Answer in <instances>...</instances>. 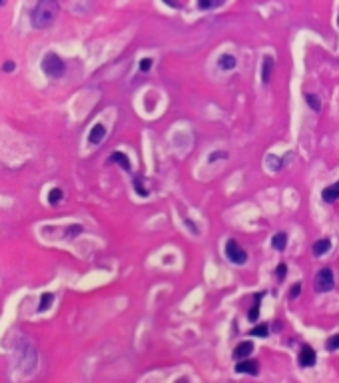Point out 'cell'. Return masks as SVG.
Here are the masks:
<instances>
[{
	"label": "cell",
	"mask_w": 339,
	"mask_h": 383,
	"mask_svg": "<svg viewBox=\"0 0 339 383\" xmlns=\"http://www.w3.org/2000/svg\"><path fill=\"white\" fill-rule=\"evenodd\" d=\"M333 286H335L333 272H331L329 268H323V270H320V272H317V275H315V279H313V288H315V292H320V293L331 292V290H333Z\"/></svg>",
	"instance_id": "3"
},
{
	"label": "cell",
	"mask_w": 339,
	"mask_h": 383,
	"mask_svg": "<svg viewBox=\"0 0 339 383\" xmlns=\"http://www.w3.org/2000/svg\"><path fill=\"white\" fill-rule=\"evenodd\" d=\"M58 2L56 0H38L32 10V26L34 28H48L52 26L58 16Z\"/></svg>",
	"instance_id": "1"
},
{
	"label": "cell",
	"mask_w": 339,
	"mask_h": 383,
	"mask_svg": "<svg viewBox=\"0 0 339 383\" xmlns=\"http://www.w3.org/2000/svg\"><path fill=\"white\" fill-rule=\"evenodd\" d=\"M2 70H4V72H12V70H14V62H4Z\"/></svg>",
	"instance_id": "27"
},
{
	"label": "cell",
	"mask_w": 339,
	"mask_h": 383,
	"mask_svg": "<svg viewBox=\"0 0 339 383\" xmlns=\"http://www.w3.org/2000/svg\"><path fill=\"white\" fill-rule=\"evenodd\" d=\"M322 198L327 204H333V201L339 200V182L337 184H331V186H327L325 190L322 192Z\"/></svg>",
	"instance_id": "9"
},
{
	"label": "cell",
	"mask_w": 339,
	"mask_h": 383,
	"mask_svg": "<svg viewBox=\"0 0 339 383\" xmlns=\"http://www.w3.org/2000/svg\"><path fill=\"white\" fill-rule=\"evenodd\" d=\"M226 0H197V6L202 8V10H212V8H217V6H222Z\"/></svg>",
	"instance_id": "15"
},
{
	"label": "cell",
	"mask_w": 339,
	"mask_h": 383,
	"mask_svg": "<svg viewBox=\"0 0 339 383\" xmlns=\"http://www.w3.org/2000/svg\"><path fill=\"white\" fill-rule=\"evenodd\" d=\"M286 244H287V236L284 232H280V234H275V236L271 237V246H273L277 252H284V250H286Z\"/></svg>",
	"instance_id": "14"
},
{
	"label": "cell",
	"mask_w": 339,
	"mask_h": 383,
	"mask_svg": "<svg viewBox=\"0 0 339 383\" xmlns=\"http://www.w3.org/2000/svg\"><path fill=\"white\" fill-rule=\"evenodd\" d=\"M226 158H228V152H214V154L208 156V162L214 164L215 160H226Z\"/></svg>",
	"instance_id": "21"
},
{
	"label": "cell",
	"mask_w": 339,
	"mask_h": 383,
	"mask_svg": "<svg viewBox=\"0 0 339 383\" xmlns=\"http://www.w3.org/2000/svg\"><path fill=\"white\" fill-rule=\"evenodd\" d=\"M176 383H188V379H184V377H182V379H180V381H176Z\"/></svg>",
	"instance_id": "30"
},
{
	"label": "cell",
	"mask_w": 339,
	"mask_h": 383,
	"mask_svg": "<svg viewBox=\"0 0 339 383\" xmlns=\"http://www.w3.org/2000/svg\"><path fill=\"white\" fill-rule=\"evenodd\" d=\"M237 373H248V375H257L260 373V364L253 359H242L240 364L235 365Z\"/></svg>",
	"instance_id": "5"
},
{
	"label": "cell",
	"mask_w": 339,
	"mask_h": 383,
	"mask_svg": "<svg viewBox=\"0 0 339 383\" xmlns=\"http://www.w3.org/2000/svg\"><path fill=\"white\" fill-rule=\"evenodd\" d=\"M217 66L222 70H233L235 68V58L232 54H222L217 58Z\"/></svg>",
	"instance_id": "13"
},
{
	"label": "cell",
	"mask_w": 339,
	"mask_h": 383,
	"mask_svg": "<svg viewBox=\"0 0 339 383\" xmlns=\"http://www.w3.org/2000/svg\"><path fill=\"white\" fill-rule=\"evenodd\" d=\"M60 200H62V190H60V188H54V190H50V194H48V201H50L52 206H56Z\"/></svg>",
	"instance_id": "18"
},
{
	"label": "cell",
	"mask_w": 339,
	"mask_h": 383,
	"mask_svg": "<svg viewBox=\"0 0 339 383\" xmlns=\"http://www.w3.org/2000/svg\"><path fill=\"white\" fill-rule=\"evenodd\" d=\"M286 274H287V266H286V264H280V266H277V270H275L277 279H280V281H284V279H286Z\"/></svg>",
	"instance_id": "22"
},
{
	"label": "cell",
	"mask_w": 339,
	"mask_h": 383,
	"mask_svg": "<svg viewBox=\"0 0 339 383\" xmlns=\"http://www.w3.org/2000/svg\"><path fill=\"white\" fill-rule=\"evenodd\" d=\"M297 359H300V365H302V367H311V365H315V359H317V357H315V351H313L311 347L304 346L302 351H300V357H297Z\"/></svg>",
	"instance_id": "7"
},
{
	"label": "cell",
	"mask_w": 339,
	"mask_h": 383,
	"mask_svg": "<svg viewBox=\"0 0 339 383\" xmlns=\"http://www.w3.org/2000/svg\"><path fill=\"white\" fill-rule=\"evenodd\" d=\"M134 186H136V190H138V194H140V196H144V198L148 196V190H144V188H142V182H140V178H136V180H134Z\"/></svg>",
	"instance_id": "26"
},
{
	"label": "cell",
	"mask_w": 339,
	"mask_h": 383,
	"mask_svg": "<svg viewBox=\"0 0 339 383\" xmlns=\"http://www.w3.org/2000/svg\"><path fill=\"white\" fill-rule=\"evenodd\" d=\"M42 70L48 74L50 78H60V76H64V72H66V64H64V60L58 54L48 52V54L44 56V60H42Z\"/></svg>",
	"instance_id": "2"
},
{
	"label": "cell",
	"mask_w": 339,
	"mask_h": 383,
	"mask_svg": "<svg viewBox=\"0 0 339 383\" xmlns=\"http://www.w3.org/2000/svg\"><path fill=\"white\" fill-rule=\"evenodd\" d=\"M104 138H106V128H104V124H94L92 130H90L88 142L94 144V146H98V144H102Z\"/></svg>",
	"instance_id": "6"
},
{
	"label": "cell",
	"mask_w": 339,
	"mask_h": 383,
	"mask_svg": "<svg viewBox=\"0 0 339 383\" xmlns=\"http://www.w3.org/2000/svg\"><path fill=\"white\" fill-rule=\"evenodd\" d=\"M337 24H339V16H337Z\"/></svg>",
	"instance_id": "32"
},
{
	"label": "cell",
	"mask_w": 339,
	"mask_h": 383,
	"mask_svg": "<svg viewBox=\"0 0 339 383\" xmlns=\"http://www.w3.org/2000/svg\"><path fill=\"white\" fill-rule=\"evenodd\" d=\"M325 347H327L329 351H337V349H339V333H337V335H331V337L327 339Z\"/></svg>",
	"instance_id": "20"
},
{
	"label": "cell",
	"mask_w": 339,
	"mask_h": 383,
	"mask_svg": "<svg viewBox=\"0 0 339 383\" xmlns=\"http://www.w3.org/2000/svg\"><path fill=\"white\" fill-rule=\"evenodd\" d=\"M305 100H307V104L315 110V112H320V110H322V102H320V98H317L315 94H307V96H305Z\"/></svg>",
	"instance_id": "17"
},
{
	"label": "cell",
	"mask_w": 339,
	"mask_h": 383,
	"mask_svg": "<svg viewBox=\"0 0 339 383\" xmlns=\"http://www.w3.org/2000/svg\"><path fill=\"white\" fill-rule=\"evenodd\" d=\"M108 162H116V164L120 166L122 170H126V172H130V170H132L130 158H128L126 154H122V152H114V154L110 156V160H108Z\"/></svg>",
	"instance_id": "10"
},
{
	"label": "cell",
	"mask_w": 339,
	"mask_h": 383,
	"mask_svg": "<svg viewBox=\"0 0 339 383\" xmlns=\"http://www.w3.org/2000/svg\"><path fill=\"white\" fill-rule=\"evenodd\" d=\"M0 4H4V0H0Z\"/></svg>",
	"instance_id": "31"
},
{
	"label": "cell",
	"mask_w": 339,
	"mask_h": 383,
	"mask_svg": "<svg viewBox=\"0 0 339 383\" xmlns=\"http://www.w3.org/2000/svg\"><path fill=\"white\" fill-rule=\"evenodd\" d=\"M152 64H154L152 58H142V60H140V70H142V72H148V70L152 68Z\"/></svg>",
	"instance_id": "24"
},
{
	"label": "cell",
	"mask_w": 339,
	"mask_h": 383,
	"mask_svg": "<svg viewBox=\"0 0 339 383\" xmlns=\"http://www.w3.org/2000/svg\"><path fill=\"white\" fill-rule=\"evenodd\" d=\"M186 224H188V228H190V230H192V232H194V234H196V236H197L196 224H192V221H190V219H186Z\"/></svg>",
	"instance_id": "29"
},
{
	"label": "cell",
	"mask_w": 339,
	"mask_h": 383,
	"mask_svg": "<svg viewBox=\"0 0 339 383\" xmlns=\"http://www.w3.org/2000/svg\"><path fill=\"white\" fill-rule=\"evenodd\" d=\"M54 301V295L52 293H42V297H40V304H38V311H46L50 306H52Z\"/></svg>",
	"instance_id": "16"
},
{
	"label": "cell",
	"mask_w": 339,
	"mask_h": 383,
	"mask_svg": "<svg viewBox=\"0 0 339 383\" xmlns=\"http://www.w3.org/2000/svg\"><path fill=\"white\" fill-rule=\"evenodd\" d=\"M248 317H250V321H257V317H260V301H257V304L250 310Z\"/></svg>",
	"instance_id": "23"
},
{
	"label": "cell",
	"mask_w": 339,
	"mask_h": 383,
	"mask_svg": "<svg viewBox=\"0 0 339 383\" xmlns=\"http://www.w3.org/2000/svg\"><path fill=\"white\" fill-rule=\"evenodd\" d=\"M329 250H331V241H329L327 237H323V239H317V241L313 244V254L317 255V257H320V255H325L327 252H329Z\"/></svg>",
	"instance_id": "11"
},
{
	"label": "cell",
	"mask_w": 339,
	"mask_h": 383,
	"mask_svg": "<svg viewBox=\"0 0 339 383\" xmlns=\"http://www.w3.org/2000/svg\"><path fill=\"white\" fill-rule=\"evenodd\" d=\"M251 351H253V344L251 341H242L240 346L233 349V357L235 359H248V355H251Z\"/></svg>",
	"instance_id": "8"
},
{
	"label": "cell",
	"mask_w": 339,
	"mask_h": 383,
	"mask_svg": "<svg viewBox=\"0 0 339 383\" xmlns=\"http://www.w3.org/2000/svg\"><path fill=\"white\" fill-rule=\"evenodd\" d=\"M300 292H302V284H295L291 288V293H289V299H297L300 297Z\"/></svg>",
	"instance_id": "25"
},
{
	"label": "cell",
	"mask_w": 339,
	"mask_h": 383,
	"mask_svg": "<svg viewBox=\"0 0 339 383\" xmlns=\"http://www.w3.org/2000/svg\"><path fill=\"white\" fill-rule=\"evenodd\" d=\"M273 58L271 56H266L264 58V70H262V82L264 84H268L269 82V78H271V72H273Z\"/></svg>",
	"instance_id": "12"
},
{
	"label": "cell",
	"mask_w": 339,
	"mask_h": 383,
	"mask_svg": "<svg viewBox=\"0 0 339 383\" xmlns=\"http://www.w3.org/2000/svg\"><path fill=\"white\" fill-rule=\"evenodd\" d=\"M268 333H269V329H268V326H264V324L251 329V335H255V337H268Z\"/></svg>",
	"instance_id": "19"
},
{
	"label": "cell",
	"mask_w": 339,
	"mask_h": 383,
	"mask_svg": "<svg viewBox=\"0 0 339 383\" xmlns=\"http://www.w3.org/2000/svg\"><path fill=\"white\" fill-rule=\"evenodd\" d=\"M226 257L232 264H235V266H244L248 261V252L235 239H228V244H226Z\"/></svg>",
	"instance_id": "4"
},
{
	"label": "cell",
	"mask_w": 339,
	"mask_h": 383,
	"mask_svg": "<svg viewBox=\"0 0 339 383\" xmlns=\"http://www.w3.org/2000/svg\"><path fill=\"white\" fill-rule=\"evenodd\" d=\"M162 2H166V4L172 6V8H178L180 6V0H162Z\"/></svg>",
	"instance_id": "28"
}]
</instances>
